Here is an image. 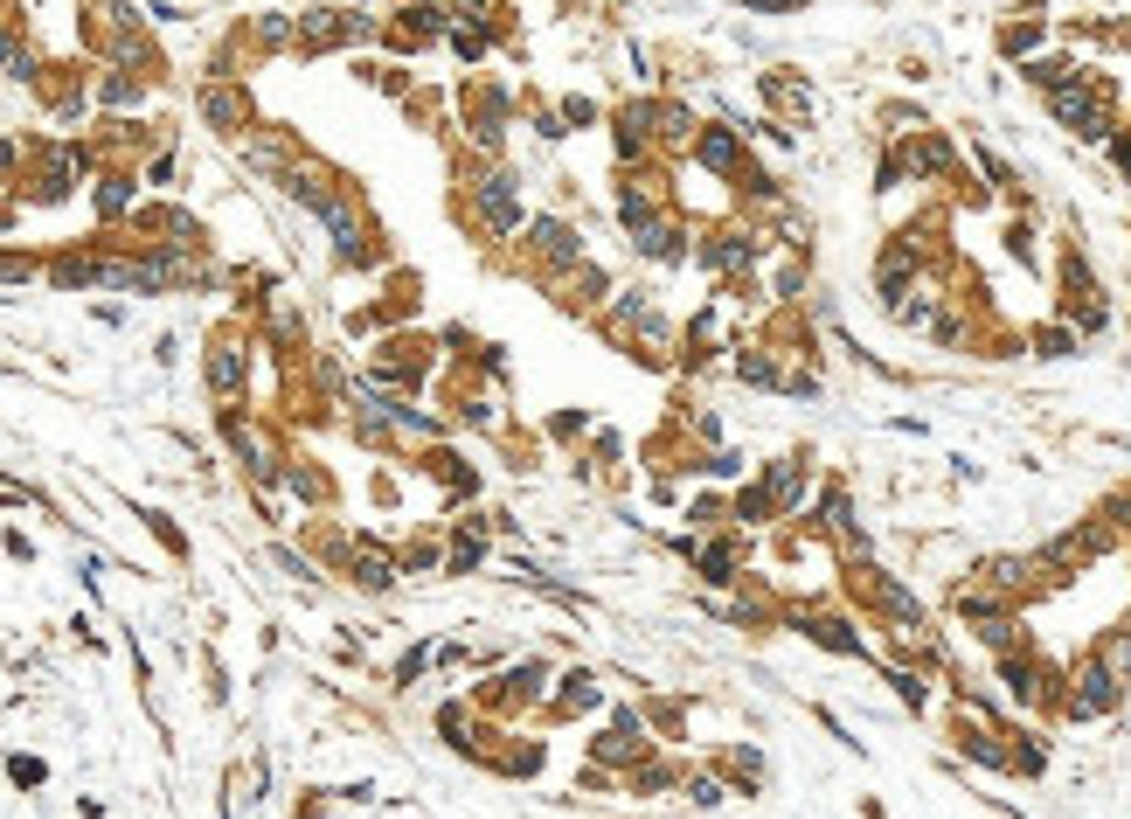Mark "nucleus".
<instances>
[{
	"label": "nucleus",
	"instance_id": "34",
	"mask_svg": "<svg viewBox=\"0 0 1131 819\" xmlns=\"http://www.w3.org/2000/svg\"><path fill=\"white\" fill-rule=\"evenodd\" d=\"M0 278H29V257H0Z\"/></svg>",
	"mask_w": 1131,
	"mask_h": 819
},
{
	"label": "nucleus",
	"instance_id": "28",
	"mask_svg": "<svg viewBox=\"0 0 1131 819\" xmlns=\"http://www.w3.org/2000/svg\"><path fill=\"white\" fill-rule=\"evenodd\" d=\"M903 174H909V161H903V153H882V167H875V188L888 195V188H896Z\"/></svg>",
	"mask_w": 1131,
	"mask_h": 819
},
{
	"label": "nucleus",
	"instance_id": "18",
	"mask_svg": "<svg viewBox=\"0 0 1131 819\" xmlns=\"http://www.w3.org/2000/svg\"><path fill=\"white\" fill-rule=\"evenodd\" d=\"M1041 42H1048V21H1014V29H999V49H1007V57H1035Z\"/></svg>",
	"mask_w": 1131,
	"mask_h": 819
},
{
	"label": "nucleus",
	"instance_id": "31",
	"mask_svg": "<svg viewBox=\"0 0 1131 819\" xmlns=\"http://www.w3.org/2000/svg\"><path fill=\"white\" fill-rule=\"evenodd\" d=\"M1111 161H1118V174H1131V125L1111 132Z\"/></svg>",
	"mask_w": 1131,
	"mask_h": 819
},
{
	"label": "nucleus",
	"instance_id": "23",
	"mask_svg": "<svg viewBox=\"0 0 1131 819\" xmlns=\"http://www.w3.org/2000/svg\"><path fill=\"white\" fill-rule=\"evenodd\" d=\"M1035 355H1041V361L1076 355V334H1069V327H1041V334H1035Z\"/></svg>",
	"mask_w": 1131,
	"mask_h": 819
},
{
	"label": "nucleus",
	"instance_id": "10",
	"mask_svg": "<svg viewBox=\"0 0 1131 819\" xmlns=\"http://www.w3.org/2000/svg\"><path fill=\"white\" fill-rule=\"evenodd\" d=\"M465 132H472V146H486V153H493V146H500V132H507V91H493V84H486V91H472V125H465Z\"/></svg>",
	"mask_w": 1131,
	"mask_h": 819
},
{
	"label": "nucleus",
	"instance_id": "20",
	"mask_svg": "<svg viewBox=\"0 0 1131 819\" xmlns=\"http://www.w3.org/2000/svg\"><path fill=\"white\" fill-rule=\"evenodd\" d=\"M299 42V21L292 14H257V49H285Z\"/></svg>",
	"mask_w": 1131,
	"mask_h": 819
},
{
	"label": "nucleus",
	"instance_id": "1",
	"mask_svg": "<svg viewBox=\"0 0 1131 819\" xmlns=\"http://www.w3.org/2000/svg\"><path fill=\"white\" fill-rule=\"evenodd\" d=\"M521 250H528V272L556 285L563 272H576L584 264V229L563 223V216H535L528 229H521Z\"/></svg>",
	"mask_w": 1131,
	"mask_h": 819
},
{
	"label": "nucleus",
	"instance_id": "19",
	"mask_svg": "<svg viewBox=\"0 0 1131 819\" xmlns=\"http://www.w3.org/2000/svg\"><path fill=\"white\" fill-rule=\"evenodd\" d=\"M597 702H604V688H597V674H590V667L563 674V708H597Z\"/></svg>",
	"mask_w": 1131,
	"mask_h": 819
},
{
	"label": "nucleus",
	"instance_id": "24",
	"mask_svg": "<svg viewBox=\"0 0 1131 819\" xmlns=\"http://www.w3.org/2000/svg\"><path fill=\"white\" fill-rule=\"evenodd\" d=\"M688 472H708V480H743V459H736V452H708V459H695Z\"/></svg>",
	"mask_w": 1131,
	"mask_h": 819
},
{
	"label": "nucleus",
	"instance_id": "17",
	"mask_svg": "<svg viewBox=\"0 0 1131 819\" xmlns=\"http://www.w3.org/2000/svg\"><path fill=\"white\" fill-rule=\"evenodd\" d=\"M542 688H548V667L535 659V667H514L507 680H500V702H535Z\"/></svg>",
	"mask_w": 1131,
	"mask_h": 819
},
{
	"label": "nucleus",
	"instance_id": "33",
	"mask_svg": "<svg viewBox=\"0 0 1131 819\" xmlns=\"http://www.w3.org/2000/svg\"><path fill=\"white\" fill-rule=\"evenodd\" d=\"M14 785H42V764H35V757H14Z\"/></svg>",
	"mask_w": 1131,
	"mask_h": 819
},
{
	"label": "nucleus",
	"instance_id": "27",
	"mask_svg": "<svg viewBox=\"0 0 1131 819\" xmlns=\"http://www.w3.org/2000/svg\"><path fill=\"white\" fill-rule=\"evenodd\" d=\"M688 799H695V806H722V778L695 771V778H688Z\"/></svg>",
	"mask_w": 1131,
	"mask_h": 819
},
{
	"label": "nucleus",
	"instance_id": "8",
	"mask_svg": "<svg viewBox=\"0 0 1131 819\" xmlns=\"http://www.w3.org/2000/svg\"><path fill=\"white\" fill-rule=\"evenodd\" d=\"M688 244H695V229H688V216H660V223H652L646 236H639V257H652V264H667V272H674V264H688Z\"/></svg>",
	"mask_w": 1131,
	"mask_h": 819
},
{
	"label": "nucleus",
	"instance_id": "13",
	"mask_svg": "<svg viewBox=\"0 0 1131 819\" xmlns=\"http://www.w3.org/2000/svg\"><path fill=\"white\" fill-rule=\"evenodd\" d=\"M764 493H771L778 514H792L799 500H805V459H771V465H764Z\"/></svg>",
	"mask_w": 1131,
	"mask_h": 819
},
{
	"label": "nucleus",
	"instance_id": "14",
	"mask_svg": "<svg viewBox=\"0 0 1131 819\" xmlns=\"http://www.w3.org/2000/svg\"><path fill=\"white\" fill-rule=\"evenodd\" d=\"M909 167L924 181H944V174H952V140H944V132H924V140L909 146Z\"/></svg>",
	"mask_w": 1131,
	"mask_h": 819
},
{
	"label": "nucleus",
	"instance_id": "26",
	"mask_svg": "<svg viewBox=\"0 0 1131 819\" xmlns=\"http://www.w3.org/2000/svg\"><path fill=\"white\" fill-rule=\"evenodd\" d=\"M452 49H459L465 63H480V57H486V29H465V21H459V29H452Z\"/></svg>",
	"mask_w": 1131,
	"mask_h": 819
},
{
	"label": "nucleus",
	"instance_id": "9",
	"mask_svg": "<svg viewBox=\"0 0 1131 819\" xmlns=\"http://www.w3.org/2000/svg\"><path fill=\"white\" fill-rule=\"evenodd\" d=\"M736 570H743L736 542H722V535H695V576H701V584L729 591V584H736Z\"/></svg>",
	"mask_w": 1131,
	"mask_h": 819
},
{
	"label": "nucleus",
	"instance_id": "3",
	"mask_svg": "<svg viewBox=\"0 0 1131 819\" xmlns=\"http://www.w3.org/2000/svg\"><path fill=\"white\" fill-rule=\"evenodd\" d=\"M1118 680H1124V674H1118V667H1103V659L1090 653L1083 667L1069 674V695H1062V708H1069L1076 723H1090V716H1111V708H1118Z\"/></svg>",
	"mask_w": 1131,
	"mask_h": 819
},
{
	"label": "nucleus",
	"instance_id": "21",
	"mask_svg": "<svg viewBox=\"0 0 1131 819\" xmlns=\"http://www.w3.org/2000/svg\"><path fill=\"white\" fill-rule=\"evenodd\" d=\"M771 514H778V508H771L764 487H743V493L729 500V521H771Z\"/></svg>",
	"mask_w": 1131,
	"mask_h": 819
},
{
	"label": "nucleus",
	"instance_id": "11",
	"mask_svg": "<svg viewBox=\"0 0 1131 819\" xmlns=\"http://www.w3.org/2000/svg\"><path fill=\"white\" fill-rule=\"evenodd\" d=\"M757 91H764L771 112H784V119L812 112V84H799V70H764V76H757Z\"/></svg>",
	"mask_w": 1131,
	"mask_h": 819
},
{
	"label": "nucleus",
	"instance_id": "2",
	"mask_svg": "<svg viewBox=\"0 0 1131 819\" xmlns=\"http://www.w3.org/2000/svg\"><path fill=\"white\" fill-rule=\"evenodd\" d=\"M472 223H480L486 236H521V229H528V216H521V188H514L507 167L472 174Z\"/></svg>",
	"mask_w": 1131,
	"mask_h": 819
},
{
	"label": "nucleus",
	"instance_id": "30",
	"mask_svg": "<svg viewBox=\"0 0 1131 819\" xmlns=\"http://www.w3.org/2000/svg\"><path fill=\"white\" fill-rule=\"evenodd\" d=\"M535 132H542V140H548V146H556V140H563V132H569V125H563V112H535Z\"/></svg>",
	"mask_w": 1131,
	"mask_h": 819
},
{
	"label": "nucleus",
	"instance_id": "6",
	"mask_svg": "<svg viewBox=\"0 0 1131 819\" xmlns=\"http://www.w3.org/2000/svg\"><path fill=\"white\" fill-rule=\"evenodd\" d=\"M556 293H563V306H569V313H597L604 299H618V293H611V272H604V264H590V257L576 264V272H563V278H556Z\"/></svg>",
	"mask_w": 1131,
	"mask_h": 819
},
{
	"label": "nucleus",
	"instance_id": "25",
	"mask_svg": "<svg viewBox=\"0 0 1131 819\" xmlns=\"http://www.w3.org/2000/svg\"><path fill=\"white\" fill-rule=\"evenodd\" d=\"M563 125H604V104H590V98H563Z\"/></svg>",
	"mask_w": 1131,
	"mask_h": 819
},
{
	"label": "nucleus",
	"instance_id": "4",
	"mask_svg": "<svg viewBox=\"0 0 1131 819\" xmlns=\"http://www.w3.org/2000/svg\"><path fill=\"white\" fill-rule=\"evenodd\" d=\"M688 153H695V167H701V174H716V181H736V174L750 167V146H743V132H736V125H722V119H716V125H701Z\"/></svg>",
	"mask_w": 1131,
	"mask_h": 819
},
{
	"label": "nucleus",
	"instance_id": "32",
	"mask_svg": "<svg viewBox=\"0 0 1131 819\" xmlns=\"http://www.w3.org/2000/svg\"><path fill=\"white\" fill-rule=\"evenodd\" d=\"M97 208H104V216H119V208H125V181H104V195H97Z\"/></svg>",
	"mask_w": 1131,
	"mask_h": 819
},
{
	"label": "nucleus",
	"instance_id": "5",
	"mask_svg": "<svg viewBox=\"0 0 1131 819\" xmlns=\"http://www.w3.org/2000/svg\"><path fill=\"white\" fill-rule=\"evenodd\" d=\"M376 29H368L361 14H348V8H312V14H299V49L306 57H320V49H348V42H368Z\"/></svg>",
	"mask_w": 1131,
	"mask_h": 819
},
{
	"label": "nucleus",
	"instance_id": "15",
	"mask_svg": "<svg viewBox=\"0 0 1131 819\" xmlns=\"http://www.w3.org/2000/svg\"><path fill=\"white\" fill-rule=\"evenodd\" d=\"M354 584L361 591H389L397 584V563H389L382 549H354Z\"/></svg>",
	"mask_w": 1131,
	"mask_h": 819
},
{
	"label": "nucleus",
	"instance_id": "12",
	"mask_svg": "<svg viewBox=\"0 0 1131 819\" xmlns=\"http://www.w3.org/2000/svg\"><path fill=\"white\" fill-rule=\"evenodd\" d=\"M202 119L216 125V132H244V119H250V98L236 91V84H202Z\"/></svg>",
	"mask_w": 1131,
	"mask_h": 819
},
{
	"label": "nucleus",
	"instance_id": "16",
	"mask_svg": "<svg viewBox=\"0 0 1131 819\" xmlns=\"http://www.w3.org/2000/svg\"><path fill=\"white\" fill-rule=\"evenodd\" d=\"M208 382H216V396H236V389H244V355H236L229 340L208 355Z\"/></svg>",
	"mask_w": 1131,
	"mask_h": 819
},
{
	"label": "nucleus",
	"instance_id": "29",
	"mask_svg": "<svg viewBox=\"0 0 1131 819\" xmlns=\"http://www.w3.org/2000/svg\"><path fill=\"white\" fill-rule=\"evenodd\" d=\"M805 0H743V14H799Z\"/></svg>",
	"mask_w": 1131,
	"mask_h": 819
},
{
	"label": "nucleus",
	"instance_id": "7",
	"mask_svg": "<svg viewBox=\"0 0 1131 819\" xmlns=\"http://www.w3.org/2000/svg\"><path fill=\"white\" fill-rule=\"evenodd\" d=\"M695 132H701V119H695L680 98H660V104H652V153H688Z\"/></svg>",
	"mask_w": 1131,
	"mask_h": 819
},
{
	"label": "nucleus",
	"instance_id": "22",
	"mask_svg": "<svg viewBox=\"0 0 1131 819\" xmlns=\"http://www.w3.org/2000/svg\"><path fill=\"white\" fill-rule=\"evenodd\" d=\"M97 98H104V104H140V76H133V70H112V76L97 84Z\"/></svg>",
	"mask_w": 1131,
	"mask_h": 819
}]
</instances>
